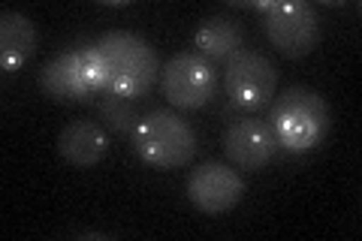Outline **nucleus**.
<instances>
[{
	"instance_id": "4468645a",
	"label": "nucleus",
	"mask_w": 362,
	"mask_h": 241,
	"mask_svg": "<svg viewBox=\"0 0 362 241\" xmlns=\"http://www.w3.org/2000/svg\"><path fill=\"white\" fill-rule=\"evenodd\" d=\"M97 112L112 133H133L136 121L142 118V114H136L133 100H124L118 94H112V90H106V94L97 100Z\"/></svg>"
},
{
	"instance_id": "7ed1b4c3",
	"label": "nucleus",
	"mask_w": 362,
	"mask_h": 241,
	"mask_svg": "<svg viewBox=\"0 0 362 241\" xmlns=\"http://www.w3.org/2000/svg\"><path fill=\"white\" fill-rule=\"evenodd\" d=\"M130 142L142 163H148L154 169H178L190 163V157L197 151L194 127L169 109L145 112L136 121Z\"/></svg>"
},
{
	"instance_id": "20e7f679",
	"label": "nucleus",
	"mask_w": 362,
	"mask_h": 241,
	"mask_svg": "<svg viewBox=\"0 0 362 241\" xmlns=\"http://www.w3.org/2000/svg\"><path fill=\"white\" fill-rule=\"evenodd\" d=\"M218 70L199 52H178L160 66V94L175 109L197 112L214 97Z\"/></svg>"
},
{
	"instance_id": "0eeeda50",
	"label": "nucleus",
	"mask_w": 362,
	"mask_h": 241,
	"mask_svg": "<svg viewBox=\"0 0 362 241\" xmlns=\"http://www.w3.org/2000/svg\"><path fill=\"white\" fill-rule=\"evenodd\" d=\"M185 190H187L190 205L199 208L202 214H223V211H230L242 202L245 178L230 163L209 160V163L197 166L187 175Z\"/></svg>"
},
{
	"instance_id": "9d476101",
	"label": "nucleus",
	"mask_w": 362,
	"mask_h": 241,
	"mask_svg": "<svg viewBox=\"0 0 362 241\" xmlns=\"http://www.w3.org/2000/svg\"><path fill=\"white\" fill-rule=\"evenodd\" d=\"M40 85L54 102H90L97 97L82 78L76 52H61L45 61L40 70Z\"/></svg>"
},
{
	"instance_id": "f257e3e1",
	"label": "nucleus",
	"mask_w": 362,
	"mask_h": 241,
	"mask_svg": "<svg viewBox=\"0 0 362 241\" xmlns=\"http://www.w3.org/2000/svg\"><path fill=\"white\" fill-rule=\"evenodd\" d=\"M269 127L275 139L287 151H311L317 148L332 127V112L326 97H320L311 88L293 85L278 97V102L269 112Z\"/></svg>"
},
{
	"instance_id": "6e6552de",
	"label": "nucleus",
	"mask_w": 362,
	"mask_h": 241,
	"mask_svg": "<svg viewBox=\"0 0 362 241\" xmlns=\"http://www.w3.org/2000/svg\"><path fill=\"white\" fill-rule=\"evenodd\" d=\"M223 154L239 169H263L278 154V139L272 133L269 121L259 118H239L223 130Z\"/></svg>"
},
{
	"instance_id": "423d86ee",
	"label": "nucleus",
	"mask_w": 362,
	"mask_h": 241,
	"mask_svg": "<svg viewBox=\"0 0 362 241\" xmlns=\"http://www.w3.org/2000/svg\"><path fill=\"white\" fill-rule=\"evenodd\" d=\"M223 85H226V97H230L233 106H239L245 112H257L269 106L278 90L275 64L259 52H235L226 61Z\"/></svg>"
},
{
	"instance_id": "9b49d317",
	"label": "nucleus",
	"mask_w": 362,
	"mask_h": 241,
	"mask_svg": "<svg viewBox=\"0 0 362 241\" xmlns=\"http://www.w3.org/2000/svg\"><path fill=\"white\" fill-rule=\"evenodd\" d=\"M33 49H37V25L16 9H4L0 13V66L4 73H18Z\"/></svg>"
},
{
	"instance_id": "f03ea898",
	"label": "nucleus",
	"mask_w": 362,
	"mask_h": 241,
	"mask_svg": "<svg viewBox=\"0 0 362 241\" xmlns=\"http://www.w3.org/2000/svg\"><path fill=\"white\" fill-rule=\"evenodd\" d=\"M97 45L112 66V94L124 100H142L145 94H151L160 78V64L148 42L130 30H106L97 37Z\"/></svg>"
},
{
	"instance_id": "ddd939ff",
	"label": "nucleus",
	"mask_w": 362,
	"mask_h": 241,
	"mask_svg": "<svg viewBox=\"0 0 362 241\" xmlns=\"http://www.w3.org/2000/svg\"><path fill=\"white\" fill-rule=\"evenodd\" d=\"M76 52V61H78V70H82V78L88 82V88L94 90V94H106L109 85H112V66H109V57L103 54V49L94 42L88 45H78Z\"/></svg>"
},
{
	"instance_id": "1a4fd4ad",
	"label": "nucleus",
	"mask_w": 362,
	"mask_h": 241,
	"mask_svg": "<svg viewBox=\"0 0 362 241\" xmlns=\"http://www.w3.org/2000/svg\"><path fill=\"white\" fill-rule=\"evenodd\" d=\"M58 154L76 169H90L109 154V133L97 121L76 118L58 133Z\"/></svg>"
},
{
	"instance_id": "39448f33",
	"label": "nucleus",
	"mask_w": 362,
	"mask_h": 241,
	"mask_svg": "<svg viewBox=\"0 0 362 241\" xmlns=\"http://www.w3.org/2000/svg\"><path fill=\"white\" fill-rule=\"evenodd\" d=\"M266 37L278 54L299 61L320 42V21L308 0H278L266 13Z\"/></svg>"
},
{
	"instance_id": "f8f14e48",
	"label": "nucleus",
	"mask_w": 362,
	"mask_h": 241,
	"mask_svg": "<svg viewBox=\"0 0 362 241\" xmlns=\"http://www.w3.org/2000/svg\"><path fill=\"white\" fill-rule=\"evenodd\" d=\"M242 25L230 16H209L199 21V28L194 33V42L202 57H209V61H218V57H230L242 49Z\"/></svg>"
}]
</instances>
